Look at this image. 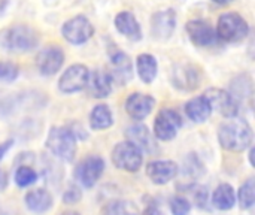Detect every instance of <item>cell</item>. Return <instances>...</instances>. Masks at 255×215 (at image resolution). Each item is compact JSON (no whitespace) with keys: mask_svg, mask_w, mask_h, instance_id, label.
Instances as JSON below:
<instances>
[{"mask_svg":"<svg viewBox=\"0 0 255 215\" xmlns=\"http://www.w3.org/2000/svg\"><path fill=\"white\" fill-rule=\"evenodd\" d=\"M12 144H13V141H12V139H9V141H6V142L0 144V160H1V159H3V156L9 151V148L12 147Z\"/></svg>","mask_w":255,"mask_h":215,"instance_id":"obj_36","label":"cell"},{"mask_svg":"<svg viewBox=\"0 0 255 215\" xmlns=\"http://www.w3.org/2000/svg\"><path fill=\"white\" fill-rule=\"evenodd\" d=\"M218 141L224 150L242 153L253 144V129L244 118H229L218 130Z\"/></svg>","mask_w":255,"mask_h":215,"instance_id":"obj_1","label":"cell"},{"mask_svg":"<svg viewBox=\"0 0 255 215\" xmlns=\"http://www.w3.org/2000/svg\"><path fill=\"white\" fill-rule=\"evenodd\" d=\"M25 205L34 214H45L52 207V196L43 189L31 190L25 195Z\"/></svg>","mask_w":255,"mask_h":215,"instance_id":"obj_21","label":"cell"},{"mask_svg":"<svg viewBox=\"0 0 255 215\" xmlns=\"http://www.w3.org/2000/svg\"><path fill=\"white\" fill-rule=\"evenodd\" d=\"M142 151L130 141L117 144V147L112 151V163L115 165V168L121 171L137 172L142 166Z\"/></svg>","mask_w":255,"mask_h":215,"instance_id":"obj_5","label":"cell"},{"mask_svg":"<svg viewBox=\"0 0 255 215\" xmlns=\"http://www.w3.org/2000/svg\"><path fill=\"white\" fill-rule=\"evenodd\" d=\"M115 27L121 34L128 37L130 40H140L142 39L140 25H139L136 16L128 10H123L115 16Z\"/></svg>","mask_w":255,"mask_h":215,"instance_id":"obj_19","label":"cell"},{"mask_svg":"<svg viewBox=\"0 0 255 215\" xmlns=\"http://www.w3.org/2000/svg\"><path fill=\"white\" fill-rule=\"evenodd\" d=\"M170 210L173 215H188L191 211V204L182 196H175L170 201Z\"/></svg>","mask_w":255,"mask_h":215,"instance_id":"obj_31","label":"cell"},{"mask_svg":"<svg viewBox=\"0 0 255 215\" xmlns=\"http://www.w3.org/2000/svg\"><path fill=\"white\" fill-rule=\"evenodd\" d=\"M61 215H79L78 213H75V211H66V213H63Z\"/></svg>","mask_w":255,"mask_h":215,"instance_id":"obj_39","label":"cell"},{"mask_svg":"<svg viewBox=\"0 0 255 215\" xmlns=\"http://www.w3.org/2000/svg\"><path fill=\"white\" fill-rule=\"evenodd\" d=\"M176 27V13L173 9L158 10L151 18V31L155 39H169Z\"/></svg>","mask_w":255,"mask_h":215,"instance_id":"obj_15","label":"cell"},{"mask_svg":"<svg viewBox=\"0 0 255 215\" xmlns=\"http://www.w3.org/2000/svg\"><path fill=\"white\" fill-rule=\"evenodd\" d=\"M36 180H37V174L30 166H19L15 172V183L19 187H28L34 184Z\"/></svg>","mask_w":255,"mask_h":215,"instance_id":"obj_29","label":"cell"},{"mask_svg":"<svg viewBox=\"0 0 255 215\" xmlns=\"http://www.w3.org/2000/svg\"><path fill=\"white\" fill-rule=\"evenodd\" d=\"M109 64H111V79L112 82L115 81L120 85H126L131 76H133V66H131V60L130 57L120 51V49H114L109 54Z\"/></svg>","mask_w":255,"mask_h":215,"instance_id":"obj_12","label":"cell"},{"mask_svg":"<svg viewBox=\"0 0 255 215\" xmlns=\"http://www.w3.org/2000/svg\"><path fill=\"white\" fill-rule=\"evenodd\" d=\"M178 165L170 160H155L148 163L146 166V175L148 178L157 184V186H164L170 183L172 180L176 178L178 175Z\"/></svg>","mask_w":255,"mask_h":215,"instance_id":"obj_16","label":"cell"},{"mask_svg":"<svg viewBox=\"0 0 255 215\" xmlns=\"http://www.w3.org/2000/svg\"><path fill=\"white\" fill-rule=\"evenodd\" d=\"M105 171V162L100 156H88L85 157L76 168L75 177L76 180L87 189H91L97 184Z\"/></svg>","mask_w":255,"mask_h":215,"instance_id":"obj_8","label":"cell"},{"mask_svg":"<svg viewBox=\"0 0 255 215\" xmlns=\"http://www.w3.org/2000/svg\"><path fill=\"white\" fill-rule=\"evenodd\" d=\"M137 73L145 84H151L157 76V60L151 54H140L136 60Z\"/></svg>","mask_w":255,"mask_h":215,"instance_id":"obj_23","label":"cell"},{"mask_svg":"<svg viewBox=\"0 0 255 215\" xmlns=\"http://www.w3.org/2000/svg\"><path fill=\"white\" fill-rule=\"evenodd\" d=\"M250 33L247 19L238 12H227L220 16L217 25V37L224 42H241Z\"/></svg>","mask_w":255,"mask_h":215,"instance_id":"obj_4","label":"cell"},{"mask_svg":"<svg viewBox=\"0 0 255 215\" xmlns=\"http://www.w3.org/2000/svg\"><path fill=\"white\" fill-rule=\"evenodd\" d=\"M181 127H182V117L175 109L164 108L155 117L154 132L160 141H172L178 135V130Z\"/></svg>","mask_w":255,"mask_h":215,"instance_id":"obj_6","label":"cell"},{"mask_svg":"<svg viewBox=\"0 0 255 215\" xmlns=\"http://www.w3.org/2000/svg\"><path fill=\"white\" fill-rule=\"evenodd\" d=\"M232 88H233V91H232L230 94H232V97L235 99V102L238 103V106H239V102L253 97V82H251L250 76H247V75L238 76V78L233 81Z\"/></svg>","mask_w":255,"mask_h":215,"instance_id":"obj_26","label":"cell"},{"mask_svg":"<svg viewBox=\"0 0 255 215\" xmlns=\"http://www.w3.org/2000/svg\"><path fill=\"white\" fill-rule=\"evenodd\" d=\"M255 202V181L254 178L247 180L239 190V204L242 210H250Z\"/></svg>","mask_w":255,"mask_h":215,"instance_id":"obj_28","label":"cell"},{"mask_svg":"<svg viewBox=\"0 0 255 215\" xmlns=\"http://www.w3.org/2000/svg\"><path fill=\"white\" fill-rule=\"evenodd\" d=\"M6 186H7V175H6V172H3L0 169V190H4Z\"/></svg>","mask_w":255,"mask_h":215,"instance_id":"obj_37","label":"cell"},{"mask_svg":"<svg viewBox=\"0 0 255 215\" xmlns=\"http://www.w3.org/2000/svg\"><path fill=\"white\" fill-rule=\"evenodd\" d=\"M154 105H155V100L152 96L143 94V93H133L126 100V111L133 120L140 121L151 114Z\"/></svg>","mask_w":255,"mask_h":215,"instance_id":"obj_17","label":"cell"},{"mask_svg":"<svg viewBox=\"0 0 255 215\" xmlns=\"http://www.w3.org/2000/svg\"><path fill=\"white\" fill-rule=\"evenodd\" d=\"M18 76V66L9 61H0V81H13Z\"/></svg>","mask_w":255,"mask_h":215,"instance_id":"obj_32","label":"cell"},{"mask_svg":"<svg viewBox=\"0 0 255 215\" xmlns=\"http://www.w3.org/2000/svg\"><path fill=\"white\" fill-rule=\"evenodd\" d=\"M46 148L55 157L72 162L76 154V136L66 127H52L46 138Z\"/></svg>","mask_w":255,"mask_h":215,"instance_id":"obj_3","label":"cell"},{"mask_svg":"<svg viewBox=\"0 0 255 215\" xmlns=\"http://www.w3.org/2000/svg\"><path fill=\"white\" fill-rule=\"evenodd\" d=\"M103 215H139V210L130 201H114L105 207Z\"/></svg>","mask_w":255,"mask_h":215,"instance_id":"obj_27","label":"cell"},{"mask_svg":"<svg viewBox=\"0 0 255 215\" xmlns=\"http://www.w3.org/2000/svg\"><path fill=\"white\" fill-rule=\"evenodd\" d=\"M185 114L194 123H205L211 117L212 108H211V105L205 96H197V97H193L191 100L187 102Z\"/></svg>","mask_w":255,"mask_h":215,"instance_id":"obj_20","label":"cell"},{"mask_svg":"<svg viewBox=\"0 0 255 215\" xmlns=\"http://www.w3.org/2000/svg\"><path fill=\"white\" fill-rule=\"evenodd\" d=\"M143 215H163V213H161V211L157 208V205H154V204H149V205L145 208Z\"/></svg>","mask_w":255,"mask_h":215,"instance_id":"obj_35","label":"cell"},{"mask_svg":"<svg viewBox=\"0 0 255 215\" xmlns=\"http://www.w3.org/2000/svg\"><path fill=\"white\" fill-rule=\"evenodd\" d=\"M64 63V52L58 45H46L36 57L37 69L42 75L51 76L57 73Z\"/></svg>","mask_w":255,"mask_h":215,"instance_id":"obj_10","label":"cell"},{"mask_svg":"<svg viewBox=\"0 0 255 215\" xmlns=\"http://www.w3.org/2000/svg\"><path fill=\"white\" fill-rule=\"evenodd\" d=\"M212 202L215 208L221 211H229L235 207L236 198H235V190L230 184H221L217 187L212 196Z\"/></svg>","mask_w":255,"mask_h":215,"instance_id":"obj_24","label":"cell"},{"mask_svg":"<svg viewBox=\"0 0 255 215\" xmlns=\"http://www.w3.org/2000/svg\"><path fill=\"white\" fill-rule=\"evenodd\" d=\"M81 198H82L81 190H79L76 186H70L69 190H67V192L64 193V196H63V202L67 204V205H73V204L79 202Z\"/></svg>","mask_w":255,"mask_h":215,"instance_id":"obj_33","label":"cell"},{"mask_svg":"<svg viewBox=\"0 0 255 215\" xmlns=\"http://www.w3.org/2000/svg\"><path fill=\"white\" fill-rule=\"evenodd\" d=\"M187 33L191 42L197 46H211L215 45L218 37L214 27L205 19H191L187 22Z\"/></svg>","mask_w":255,"mask_h":215,"instance_id":"obj_14","label":"cell"},{"mask_svg":"<svg viewBox=\"0 0 255 215\" xmlns=\"http://www.w3.org/2000/svg\"><path fill=\"white\" fill-rule=\"evenodd\" d=\"M217 4H221V6H224V4H230L232 1H235V0H214Z\"/></svg>","mask_w":255,"mask_h":215,"instance_id":"obj_38","label":"cell"},{"mask_svg":"<svg viewBox=\"0 0 255 215\" xmlns=\"http://www.w3.org/2000/svg\"><path fill=\"white\" fill-rule=\"evenodd\" d=\"M114 124V117L108 105H97L91 111L90 115V126L94 130H105Z\"/></svg>","mask_w":255,"mask_h":215,"instance_id":"obj_25","label":"cell"},{"mask_svg":"<svg viewBox=\"0 0 255 215\" xmlns=\"http://www.w3.org/2000/svg\"><path fill=\"white\" fill-rule=\"evenodd\" d=\"M93 33H94L93 24L88 21V18H85L82 15L67 19L61 27L63 37L73 45L85 43L93 36Z\"/></svg>","mask_w":255,"mask_h":215,"instance_id":"obj_7","label":"cell"},{"mask_svg":"<svg viewBox=\"0 0 255 215\" xmlns=\"http://www.w3.org/2000/svg\"><path fill=\"white\" fill-rule=\"evenodd\" d=\"M127 136H128L130 142L134 144L139 150L151 151L154 147V142H152V138L149 135L148 127H145L142 124H134V126L128 127Z\"/></svg>","mask_w":255,"mask_h":215,"instance_id":"obj_22","label":"cell"},{"mask_svg":"<svg viewBox=\"0 0 255 215\" xmlns=\"http://www.w3.org/2000/svg\"><path fill=\"white\" fill-rule=\"evenodd\" d=\"M194 199L197 207L205 208V205L208 204V192L205 187H196V193H194Z\"/></svg>","mask_w":255,"mask_h":215,"instance_id":"obj_34","label":"cell"},{"mask_svg":"<svg viewBox=\"0 0 255 215\" xmlns=\"http://www.w3.org/2000/svg\"><path fill=\"white\" fill-rule=\"evenodd\" d=\"M87 91L94 99H105L112 91V79L105 70H94L88 75Z\"/></svg>","mask_w":255,"mask_h":215,"instance_id":"obj_18","label":"cell"},{"mask_svg":"<svg viewBox=\"0 0 255 215\" xmlns=\"http://www.w3.org/2000/svg\"><path fill=\"white\" fill-rule=\"evenodd\" d=\"M0 215H9V214H0Z\"/></svg>","mask_w":255,"mask_h":215,"instance_id":"obj_40","label":"cell"},{"mask_svg":"<svg viewBox=\"0 0 255 215\" xmlns=\"http://www.w3.org/2000/svg\"><path fill=\"white\" fill-rule=\"evenodd\" d=\"M185 172L191 177V178H199L205 169H203V163L199 160L197 156L194 154H190L185 160Z\"/></svg>","mask_w":255,"mask_h":215,"instance_id":"obj_30","label":"cell"},{"mask_svg":"<svg viewBox=\"0 0 255 215\" xmlns=\"http://www.w3.org/2000/svg\"><path fill=\"white\" fill-rule=\"evenodd\" d=\"M88 69L84 64H73L69 69L64 70V73L61 75L60 81H58V88L61 93L66 94H72L76 91H81L87 87V81H88Z\"/></svg>","mask_w":255,"mask_h":215,"instance_id":"obj_11","label":"cell"},{"mask_svg":"<svg viewBox=\"0 0 255 215\" xmlns=\"http://www.w3.org/2000/svg\"><path fill=\"white\" fill-rule=\"evenodd\" d=\"M1 45L12 52H27L37 46L39 33L25 24H15L3 31Z\"/></svg>","mask_w":255,"mask_h":215,"instance_id":"obj_2","label":"cell"},{"mask_svg":"<svg viewBox=\"0 0 255 215\" xmlns=\"http://www.w3.org/2000/svg\"><path fill=\"white\" fill-rule=\"evenodd\" d=\"M206 100L209 102L212 109H217L226 118H235L239 112V106L232 97L230 93L221 88H209L205 93Z\"/></svg>","mask_w":255,"mask_h":215,"instance_id":"obj_13","label":"cell"},{"mask_svg":"<svg viewBox=\"0 0 255 215\" xmlns=\"http://www.w3.org/2000/svg\"><path fill=\"white\" fill-rule=\"evenodd\" d=\"M202 78H203L202 69L191 63L178 64L172 72L173 85L184 91H193L197 87H200Z\"/></svg>","mask_w":255,"mask_h":215,"instance_id":"obj_9","label":"cell"}]
</instances>
